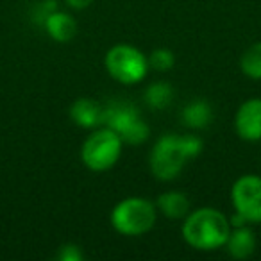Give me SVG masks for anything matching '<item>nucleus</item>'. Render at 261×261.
<instances>
[{
  "mask_svg": "<svg viewBox=\"0 0 261 261\" xmlns=\"http://www.w3.org/2000/svg\"><path fill=\"white\" fill-rule=\"evenodd\" d=\"M158 220L156 202L145 197H125L115 204L109 215L111 227L118 234L138 238L152 231Z\"/></svg>",
  "mask_w": 261,
  "mask_h": 261,
  "instance_id": "7ed1b4c3",
  "label": "nucleus"
},
{
  "mask_svg": "<svg viewBox=\"0 0 261 261\" xmlns=\"http://www.w3.org/2000/svg\"><path fill=\"white\" fill-rule=\"evenodd\" d=\"M202 140L197 135H167L160 136L149 156L150 174L156 181L170 182L182 174L186 163L202 152Z\"/></svg>",
  "mask_w": 261,
  "mask_h": 261,
  "instance_id": "f257e3e1",
  "label": "nucleus"
},
{
  "mask_svg": "<svg viewBox=\"0 0 261 261\" xmlns=\"http://www.w3.org/2000/svg\"><path fill=\"white\" fill-rule=\"evenodd\" d=\"M232 225L217 207L204 206L193 210L182 218L181 236L192 249L211 252L225 245Z\"/></svg>",
  "mask_w": 261,
  "mask_h": 261,
  "instance_id": "f03ea898",
  "label": "nucleus"
},
{
  "mask_svg": "<svg viewBox=\"0 0 261 261\" xmlns=\"http://www.w3.org/2000/svg\"><path fill=\"white\" fill-rule=\"evenodd\" d=\"M213 120V109L210 102L204 98H195L190 104H186L181 111V122L188 129H206Z\"/></svg>",
  "mask_w": 261,
  "mask_h": 261,
  "instance_id": "ddd939ff",
  "label": "nucleus"
},
{
  "mask_svg": "<svg viewBox=\"0 0 261 261\" xmlns=\"http://www.w3.org/2000/svg\"><path fill=\"white\" fill-rule=\"evenodd\" d=\"M65 2H66V4H68L72 9H77V11L90 8V6L93 4V0H65Z\"/></svg>",
  "mask_w": 261,
  "mask_h": 261,
  "instance_id": "a211bd4d",
  "label": "nucleus"
},
{
  "mask_svg": "<svg viewBox=\"0 0 261 261\" xmlns=\"http://www.w3.org/2000/svg\"><path fill=\"white\" fill-rule=\"evenodd\" d=\"M106 72L113 81L125 86L142 83L149 73V58L130 43H116L106 52Z\"/></svg>",
  "mask_w": 261,
  "mask_h": 261,
  "instance_id": "39448f33",
  "label": "nucleus"
},
{
  "mask_svg": "<svg viewBox=\"0 0 261 261\" xmlns=\"http://www.w3.org/2000/svg\"><path fill=\"white\" fill-rule=\"evenodd\" d=\"M70 118L75 125L83 127V129H97L102 125V113H104V106L95 98H77L68 109Z\"/></svg>",
  "mask_w": 261,
  "mask_h": 261,
  "instance_id": "9d476101",
  "label": "nucleus"
},
{
  "mask_svg": "<svg viewBox=\"0 0 261 261\" xmlns=\"http://www.w3.org/2000/svg\"><path fill=\"white\" fill-rule=\"evenodd\" d=\"M231 204L234 215L229 220L231 225L261 224V175H240L231 186Z\"/></svg>",
  "mask_w": 261,
  "mask_h": 261,
  "instance_id": "0eeeda50",
  "label": "nucleus"
},
{
  "mask_svg": "<svg viewBox=\"0 0 261 261\" xmlns=\"http://www.w3.org/2000/svg\"><path fill=\"white\" fill-rule=\"evenodd\" d=\"M102 125L109 127L122 138L123 145L140 147L150 136V129L140 116V111L127 102H111L104 106Z\"/></svg>",
  "mask_w": 261,
  "mask_h": 261,
  "instance_id": "423d86ee",
  "label": "nucleus"
},
{
  "mask_svg": "<svg viewBox=\"0 0 261 261\" xmlns=\"http://www.w3.org/2000/svg\"><path fill=\"white\" fill-rule=\"evenodd\" d=\"M175 91L174 86L167 81H156V83L149 84L143 93V100L150 109H165L170 106V102L174 100Z\"/></svg>",
  "mask_w": 261,
  "mask_h": 261,
  "instance_id": "4468645a",
  "label": "nucleus"
},
{
  "mask_svg": "<svg viewBox=\"0 0 261 261\" xmlns=\"http://www.w3.org/2000/svg\"><path fill=\"white\" fill-rule=\"evenodd\" d=\"M123 142L115 130L106 125L91 129L81 147V161L91 172H108L118 163Z\"/></svg>",
  "mask_w": 261,
  "mask_h": 261,
  "instance_id": "20e7f679",
  "label": "nucleus"
},
{
  "mask_svg": "<svg viewBox=\"0 0 261 261\" xmlns=\"http://www.w3.org/2000/svg\"><path fill=\"white\" fill-rule=\"evenodd\" d=\"M234 130L240 140L261 142V98L252 97L240 104L234 115Z\"/></svg>",
  "mask_w": 261,
  "mask_h": 261,
  "instance_id": "6e6552de",
  "label": "nucleus"
},
{
  "mask_svg": "<svg viewBox=\"0 0 261 261\" xmlns=\"http://www.w3.org/2000/svg\"><path fill=\"white\" fill-rule=\"evenodd\" d=\"M257 238L254 234L252 227L249 224L236 225L229 232V238L225 242V250L232 259H249L256 252Z\"/></svg>",
  "mask_w": 261,
  "mask_h": 261,
  "instance_id": "1a4fd4ad",
  "label": "nucleus"
},
{
  "mask_svg": "<svg viewBox=\"0 0 261 261\" xmlns=\"http://www.w3.org/2000/svg\"><path fill=\"white\" fill-rule=\"evenodd\" d=\"M43 27L47 34L58 43H68L77 34V22L66 11L54 9L43 18Z\"/></svg>",
  "mask_w": 261,
  "mask_h": 261,
  "instance_id": "9b49d317",
  "label": "nucleus"
},
{
  "mask_svg": "<svg viewBox=\"0 0 261 261\" xmlns=\"http://www.w3.org/2000/svg\"><path fill=\"white\" fill-rule=\"evenodd\" d=\"M147 58H149V66L152 70H156V72H168L175 65L174 52L168 50V48H156Z\"/></svg>",
  "mask_w": 261,
  "mask_h": 261,
  "instance_id": "dca6fc26",
  "label": "nucleus"
},
{
  "mask_svg": "<svg viewBox=\"0 0 261 261\" xmlns=\"http://www.w3.org/2000/svg\"><path fill=\"white\" fill-rule=\"evenodd\" d=\"M56 259L59 261H83L84 254L77 243H65L56 252Z\"/></svg>",
  "mask_w": 261,
  "mask_h": 261,
  "instance_id": "f3484780",
  "label": "nucleus"
},
{
  "mask_svg": "<svg viewBox=\"0 0 261 261\" xmlns=\"http://www.w3.org/2000/svg\"><path fill=\"white\" fill-rule=\"evenodd\" d=\"M156 207L158 213H161L168 220H182L192 211V202L186 193L179 190H168L158 195Z\"/></svg>",
  "mask_w": 261,
  "mask_h": 261,
  "instance_id": "f8f14e48",
  "label": "nucleus"
},
{
  "mask_svg": "<svg viewBox=\"0 0 261 261\" xmlns=\"http://www.w3.org/2000/svg\"><path fill=\"white\" fill-rule=\"evenodd\" d=\"M240 70L252 81H261V41L249 45L240 58Z\"/></svg>",
  "mask_w": 261,
  "mask_h": 261,
  "instance_id": "2eb2a0df",
  "label": "nucleus"
}]
</instances>
